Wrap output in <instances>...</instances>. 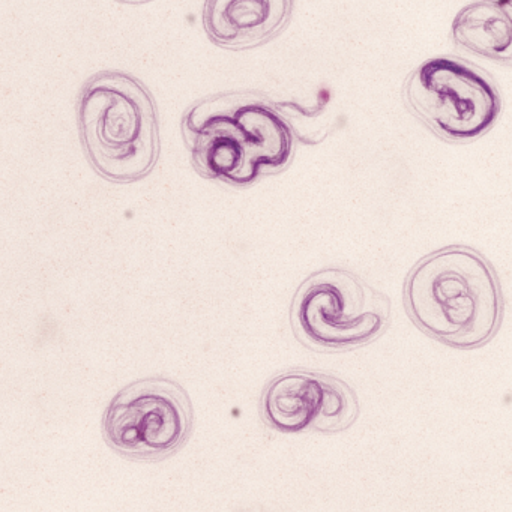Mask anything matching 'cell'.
<instances>
[{
    "instance_id": "6da1fadb",
    "label": "cell",
    "mask_w": 512,
    "mask_h": 512,
    "mask_svg": "<svg viewBox=\"0 0 512 512\" xmlns=\"http://www.w3.org/2000/svg\"><path fill=\"white\" fill-rule=\"evenodd\" d=\"M404 305L428 337L454 347L478 349L499 331L503 295L493 266L469 247L442 248L407 275Z\"/></svg>"
},
{
    "instance_id": "7a4b0ae2",
    "label": "cell",
    "mask_w": 512,
    "mask_h": 512,
    "mask_svg": "<svg viewBox=\"0 0 512 512\" xmlns=\"http://www.w3.org/2000/svg\"><path fill=\"white\" fill-rule=\"evenodd\" d=\"M80 143L92 169L115 184L151 175L160 158V122L151 91L122 71H100L77 100Z\"/></svg>"
},
{
    "instance_id": "3957f363",
    "label": "cell",
    "mask_w": 512,
    "mask_h": 512,
    "mask_svg": "<svg viewBox=\"0 0 512 512\" xmlns=\"http://www.w3.org/2000/svg\"><path fill=\"white\" fill-rule=\"evenodd\" d=\"M391 301L347 269L314 272L296 290L290 308L293 332L322 350L373 343L391 323Z\"/></svg>"
},
{
    "instance_id": "277c9868",
    "label": "cell",
    "mask_w": 512,
    "mask_h": 512,
    "mask_svg": "<svg viewBox=\"0 0 512 512\" xmlns=\"http://www.w3.org/2000/svg\"><path fill=\"white\" fill-rule=\"evenodd\" d=\"M193 425L187 391L166 377H148L112 398L103 416V436L122 457L160 461L188 442Z\"/></svg>"
},
{
    "instance_id": "5b68a950",
    "label": "cell",
    "mask_w": 512,
    "mask_h": 512,
    "mask_svg": "<svg viewBox=\"0 0 512 512\" xmlns=\"http://www.w3.org/2000/svg\"><path fill=\"white\" fill-rule=\"evenodd\" d=\"M407 104L434 133L469 142L487 133L500 115L499 92L484 73L454 58H433L413 71Z\"/></svg>"
},
{
    "instance_id": "8992f818",
    "label": "cell",
    "mask_w": 512,
    "mask_h": 512,
    "mask_svg": "<svg viewBox=\"0 0 512 512\" xmlns=\"http://www.w3.org/2000/svg\"><path fill=\"white\" fill-rule=\"evenodd\" d=\"M262 416L280 433H341L358 419L359 401L344 380L298 368L281 373L266 385Z\"/></svg>"
},
{
    "instance_id": "52a82bcc",
    "label": "cell",
    "mask_w": 512,
    "mask_h": 512,
    "mask_svg": "<svg viewBox=\"0 0 512 512\" xmlns=\"http://www.w3.org/2000/svg\"><path fill=\"white\" fill-rule=\"evenodd\" d=\"M185 140L194 166L205 178L232 185H250L259 178L235 121L211 100L191 107L184 118Z\"/></svg>"
},
{
    "instance_id": "ba28073f",
    "label": "cell",
    "mask_w": 512,
    "mask_h": 512,
    "mask_svg": "<svg viewBox=\"0 0 512 512\" xmlns=\"http://www.w3.org/2000/svg\"><path fill=\"white\" fill-rule=\"evenodd\" d=\"M293 0H206L203 26L209 40L224 49H253L289 25Z\"/></svg>"
},
{
    "instance_id": "9c48e42d",
    "label": "cell",
    "mask_w": 512,
    "mask_h": 512,
    "mask_svg": "<svg viewBox=\"0 0 512 512\" xmlns=\"http://www.w3.org/2000/svg\"><path fill=\"white\" fill-rule=\"evenodd\" d=\"M227 112L235 121L242 142L257 172H275L289 164L293 134L280 113L262 101H247Z\"/></svg>"
},
{
    "instance_id": "30bf717a",
    "label": "cell",
    "mask_w": 512,
    "mask_h": 512,
    "mask_svg": "<svg viewBox=\"0 0 512 512\" xmlns=\"http://www.w3.org/2000/svg\"><path fill=\"white\" fill-rule=\"evenodd\" d=\"M455 44L473 55L511 62L512 28L509 0H481L467 5L452 23Z\"/></svg>"
},
{
    "instance_id": "8fae6325",
    "label": "cell",
    "mask_w": 512,
    "mask_h": 512,
    "mask_svg": "<svg viewBox=\"0 0 512 512\" xmlns=\"http://www.w3.org/2000/svg\"><path fill=\"white\" fill-rule=\"evenodd\" d=\"M121 2H125V4H143V2H148V0H121Z\"/></svg>"
}]
</instances>
